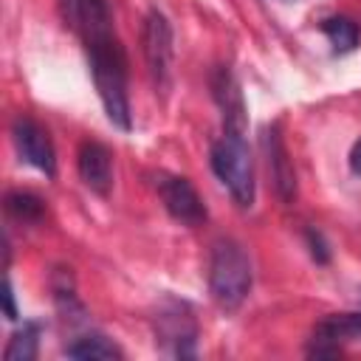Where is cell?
<instances>
[{
	"label": "cell",
	"instance_id": "obj_15",
	"mask_svg": "<svg viewBox=\"0 0 361 361\" xmlns=\"http://www.w3.org/2000/svg\"><path fill=\"white\" fill-rule=\"evenodd\" d=\"M6 212L17 217L20 223H39L45 214V203L31 192H8L6 195Z\"/></svg>",
	"mask_w": 361,
	"mask_h": 361
},
{
	"label": "cell",
	"instance_id": "obj_1",
	"mask_svg": "<svg viewBox=\"0 0 361 361\" xmlns=\"http://www.w3.org/2000/svg\"><path fill=\"white\" fill-rule=\"evenodd\" d=\"M65 23L82 34L90 59L93 85L104 104L107 118L118 130H130V96H127V59L113 31V17L104 0H59Z\"/></svg>",
	"mask_w": 361,
	"mask_h": 361
},
{
	"label": "cell",
	"instance_id": "obj_9",
	"mask_svg": "<svg viewBox=\"0 0 361 361\" xmlns=\"http://www.w3.org/2000/svg\"><path fill=\"white\" fill-rule=\"evenodd\" d=\"M76 166H79V178L82 183L96 192L99 197L110 195L113 189V155L104 144L99 141H85L79 147V155H76Z\"/></svg>",
	"mask_w": 361,
	"mask_h": 361
},
{
	"label": "cell",
	"instance_id": "obj_2",
	"mask_svg": "<svg viewBox=\"0 0 361 361\" xmlns=\"http://www.w3.org/2000/svg\"><path fill=\"white\" fill-rule=\"evenodd\" d=\"M251 259L245 254V248L231 240V237H220L212 245V257H209V293L212 299L223 307V310H237L245 296L251 293Z\"/></svg>",
	"mask_w": 361,
	"mask_h": 361
},
{
	"label": "cell",
	"instance_id": "obj_17",
	"mask_svg": "<svg viewBox=\"0 0 361 361\" xmlns=\"http://www.w3.org/2000/svg\"><path fill=\"white\" fill-rule=\"evenodd\" d=\"M3 299H6V316L14 322L17 319V307H14V290H11V282L6 279V290H3Z\"/></svg>",
	"mask_w": 361,
	"mask_h": 361
},
{
	"label": "cell",
	"instance_id": "obj_18",
	"mask_svg": "<svg viewBox=\"0 0 361 361\" xmlns=\"http://www.w3.org/2000/svg\"><path fill=\"white\" fill-rule=\"evenodd\" d=\"M350 169H353V175L361 178V141H355L350 149Z\"/></svg>",
	"mask_w": 361,
	"mask_h": 361
},
{
	"label": "cell",
	"instance_id": "obj_6",
	"mask_svg": "<svg viewBox=\"0 0 361 361\" xmlns=\"http://www.w3.org/2000/svg\"><path fill=\"white\" fill-rule=\"evenodd\" d=\"M11 138H14V147H17V152L25 164L45 172L48 178L56 172L54 144H51V138H48V133L39 121H34L31 116H17L14 124H11Z\"/></svg>",
	"mask_w": 361,
	"mask_h": 361
},
{
	"label": "cell",
	"instance_id": "obj_7",
	"mask_svg": "<svg viewBox=\"0 0 361 361\" xmlns=\"http://www.w3.org/2000/svg\"><path fill=\"white\" fill-rule=\"evenodd\" d=\"M155 189L164 200V209L183 226H200L206 220V206L197 195V189L180 178V175H166L161 172L155 180Z\"/></svg>",
	"mask_w": 361,
	"mask_h": 361
},
{
	"label": "cell",
	"instance_id": "obj_14",
	"mask_svg": "<svg viewBox=\"0 0 361 361\" xmlns=\"http://www.w3.org/2000/svg\"><path fill=\"white\" fill-rule=\"evenodd\" d=\"M322 31H324V37L330 39V45L338 54H347V51H353L358 45V28L347 17H327L322 23Z\"/></svg>",
	"mask_w": 361,
	"mask_h": 361
},
{
	"label": "cell",
	"instance_id": "obj_11",
	"mask_svg": "<svg viewBox=\"0 0 361 361\" xmlns=\"http://www.w3.org/2000/svg\"><path fill=\"white\" fill-rule=\"evenodd\" d=\"M212 93H214V102L220 104L223 110V130H243L245 133V104H243V93L234 82V76L220 68L214 76H212Z\"/></svg>",
	"mask_w": 361,
	"mask_h": 361
},
{
	"label": "cell",
	"instance_id": "obj_3",
	"mask_svg": "<svg viewBox=\"0 0 361 361\" xmlns=\"http://www.w3.org/2000/svg\"><path fill=\"white\" fill-rule=\"evenodd\" d=\"M209 161L217 180L228 189L231 200L240 209H251L257 180H254V158L243 138V130H223V135L212 144Z\"/></svg>",
	"mask_w": 361,
	"mask_h": 361
},
{
	"label": "cell",
	"instance_id": "obj_12",
	"mask_svg": "<svg viewBox=\"0 0 361 361\" xmlns=\"http://www.w3.org/2000/svg\"><path fill=\"white\" fill-rule=\"evenodd\" d=\"M65 355H68V358H82V361H87V358H121L124 353H121V347H118L116 341H110L107 336L90 333V336H82V338L71 341V344L65 347Z\"/></svg>",
	"mask_w": 361,
	"mask_h": 361
},
{
	"label": "cell",
	"instance_id": "obj_16",
	"mask_svg": "<svg viewBox=\"0 0 361 361\" xmlns=\"http://www.w3.org/2000/svg\"><path fill=\"white\" fill-rule=\"evenodd\" d=\"M307 243H310V254H313V259L316 262H327L330 259V251H327V245L322 243V234L319 231H307Z\"/></svg>",
	"mask_w": 361,
	"mask_h": 361
},
{
	"label": "cell",
	"instance_id": "obj_4",
	"mask_svg": "<svg viewBox=\"0 0 361 361\" xmlns=\"http://www.w3.org/2000/svg\"><path fill=\"white\" fill-rule=\"evenodd\" d=\"M141 42H144V59H147V71L149 79L155 85V93L166 90L172 82V25L164 17V11L152 8L144 17V31H141Z\"/></svg>",
	"mask_w": 361,
	"mask_h": 361
},
{
	"label": "cell",
	"instance_id": "obj_5",
	"mask_svg": "<svg viewBox=\"0 0 361 361\" xmlns=\"http://www.w3.org/2000/svg\"><path fill=\"white\" fill-rule=\"evenodd\" d=\"M155 336L161 338V344L166 347V353L186 358L195 355V341H197V324L192 310L183 302L169 299L158 316H155Z\"/></svg>",
	"mask_w": 361,
	"mask_h": 361
},
{
	"label": "cell",
	"instance_id": "obj_10",
	"mask_svg": "<svg viewBox=\"0 0 361 361\" xmlns=\"http://www.w3.org/2000/svg\"><path fill=\"white\" fill-rule=\"evenodd\" d=\"M341 338H361V313H336L316 324L310 353L316 355H333L338 353Z\"/></svg>",
	"mask_w": 361,
	"mask_h": 361
},
{
	"label": "cell",
	"instance_id": "obj_13",
	"mask_svg": "<svg viewBox=\"0 0 361 361\" xmlns=\"http://www.w3.org/2000/svg\"><path fill=\"white\" fill-rule=\"evenodd\" d=\"M37 347H39V324L37 322H25L6 344L3 358L6 361H34L37 358Z\"/></svg>",
	"mask_w": 361,
	"mask_h": 361
},
{
	"label": "cell",
	"instance_id": "obj_8",
	"mask_svg": "<svg viewBox=\"0 0 361 361\" xmlns=\"http://www.w3.org/2000/svg\"><path fill=\"white\" fill-rule=\"evenodd\" d=\"M262 152H265V164H268V175H271L276 197L285 206H290L296 200V172H293V164L288 158V149H285V141L276 124L262 133Z\"/></svg>",
	"mask_w": 361,
	"mask_h": 361
}]
</instances>
